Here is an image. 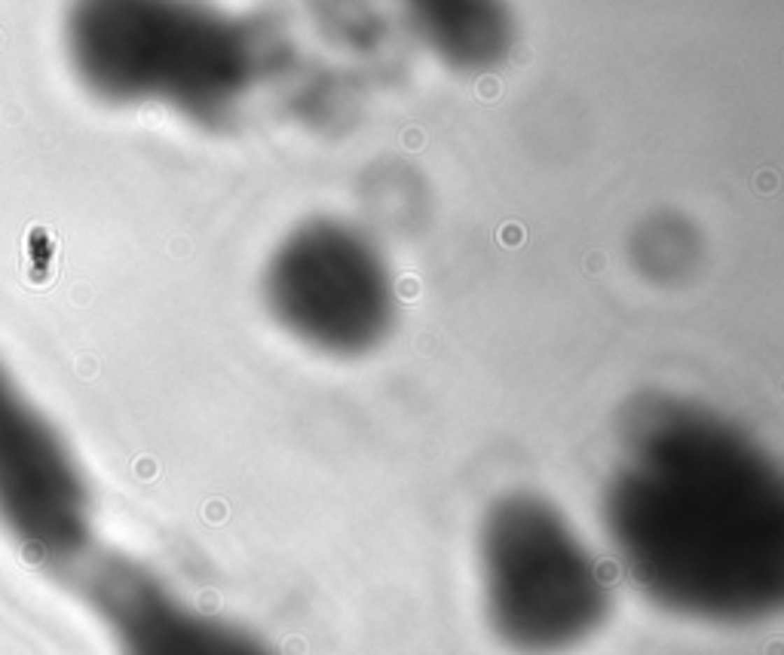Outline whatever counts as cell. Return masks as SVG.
<instances>
[{
    "instance_id": "cell-1",
    "label": "cell",
    "mask_w": 784,
    "mask_h": 655,
    "mask_svg": "<svg viewBox=\"0 0 784 655\" xmlns=\"http://www.w3.org/2000/svg\"><path fill=\"white\" fill-rule=\"evenodd\" d=\"M604 512L628 570L665 606L748 619L778 600L781 472L717 410L668 395L637 401L619 429Z\"/></svg>"
},
{
    "instance_id": "cell-2",
    "label": "cell",
    "mask_w": 784,
    "mask_h": 655,
    "mask_svg": "<svg viewBox=\"0 0 784 655\" xmlns=\"http://www.w3.org/2000/svg\"><path fill=\"white\" fill-rule=\"evenodd\" d=\"M68 55L101 99L159 101L203 123L230 117L257 71L242 22L181 3L77 6Z\"/></svg>"
},
{
    "instance_id": "cell-3",
    "label": "cell",
    "mask_w": 784,
    "mask_h": 655,
    "mask_svg": "<svg viewBox=\"0 0 784 655\" xmlns=\"http://www.w3.org/2000/svg\"><path fill=\"white\" fill-rule=\"evenodd\" d=\"M481 561L490 616L521 649L570 646L601 619L607 597L592 554L543 499H503L484 524Z\"/></svg>"
},
{
    "instance_id": "cell-4",
    "label": "cell",
    "mask_w": 784,
    "mask_h": 655,
    "mask_svg": "<svg viewBox=\"0 0 784 655\" xmlns=\"http://www.w3.org/2000/svg\"><path fill=\"white\" fill-rule=\"evenodd\" d=\"M264 291L282 328L334 355L374 350L392 328L390 266L359 230L337 221H310L285 236Z\"/></svg>"
},
{
    "instance_id": "cell-5",
    "label": "cell",
    "mask_w": 784,
    "mask_h": 655,
    "mask_svg": "<svg viewBox=\"0 0 784 655\" xmlns=\"http://www.w3.org/2000/svg\"><path fill=\"white\" fill-rule=\"evenodd\" d=\"M0 527L37 563L89 545V490L59 432L0 365Z\"/></svg>"
},
{
    "instance_id": "cell-6",
    "label": "cell",
    "mask_w": 784,
    "mask_h": 655,
    "mask_svg": "<svg viewBox=\"0 0 784 655\" xmlns=\"http://www.w3.org/2000/svg\"><path fill=\"white\" fill-rule=\"evenodd\" d=\"M411 13L423 43L457 68H490L512 46V19L494 3H420Z\"/></svg>"
}]
</instances>
